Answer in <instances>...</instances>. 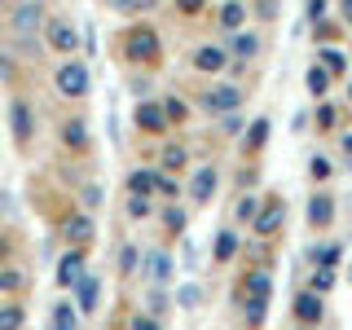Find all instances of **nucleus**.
<instances>
[{
  "mask_svg": "<svg viewBox=\"0 0 352 330\" xmlns=\"http://www.w3.org/2000/svg\"><path fill=\"white\" fill-rule=\"evenodd\" d=\"M58 93H66V97H84L88 93V71H84L80 62L58 66Z\"/></svg>",
  "mask_w": 352,
  "mask_h": 330,
  "instance_id": "f257e3e1",
  "label": "nucleus"
},
{
  "mask_svg": "<svg viewBox=\"0 0 352 330\" xmlns=\"http://www.w3.org/2000/svg\"><path fill=\"white\" fill-rule=\"evenodd\" d=\"M124 49H128V58H137V62L159 58V40H154V31H132V36L124 40Z\"/></svg>",
  "mask_w": 352,
  "mask_h": 330,
  "instance_id": "f03ea898",
  "label": "nucleus"
},
{
  "mask_svg": "<svg viewBox=\"0 0 352 330\" xmlns=\"http://www.w3.org/2000/svg\"><path fill=\"white\" fill-rule=\"evenodd\" d=\"M36 27H40V5L36 0H22V5L14 9V31L27 36V31H36Z\"/></svg>",
  "mask_w": 352,
  "mask_h": 330,
  "instance_id": "7ed1b4c3",
  "label": "nucleus"
},
{
  "mask_svg": "<svg viewBox=\"0 0 352 330\" xmlns=\"http://www.w3.org/2000/svg\"><path fill=\"white\" fill-rule=\"evenodd\" d=\"M49 44L62 53H75V44H80V36H75L71 22H49Z\"/></svg>",
  "mask_w": 352,
  "mask_h": 330,
  "instance_id": "20e7f679",
  "label": "nucleus"
},
{
  "mask_svg": "<svg viewBox=\"0 0 352 330\" xmlns=\"http://www.w3.org/2000/svg\"><path fill=\"white\" fill-rule=\"evenodd\" d=\"M238 102H242V93H238V88H229V84H225V88H212V93L203 97L207 110H234Z\"/></svg>",
  "mask_w": 352,
  "mask_h": 330,
  "instance_id": "39448f33",
  "label": "nucleus"
},
{
  "mask_svg": "<svg viewBox=\"0 0 352 330\" xmlns=\"http://www.w3.org/2000/svg\"><path fill=\"white\" fill-rule=\"evenodd\" d=\"M62 234L71 238V242H88V238H93V220H88V216H71L62 225Z\"/></svg>",
  "mask_w": 352,
  "mask_h": 330,
  "instance_id": "423d86ee",
  "label": "nucleus"
},
{
  "mask_svg": "<svg viewBox=\"0 0 352 330\" xmlns=\"http://www.w3.org/2000/svg\"><path fill=\"white\" fill-rule=\"evenodd\" d=\"M137 124L146 132H163V124H168V115H163L159 106H137Z\"/></svg>",
  "mask_w": 352,
  "mask_h": 330,
  "instance_id": "0eeeda50",
  "label": "nucleus"
},
{
  "mask_svg": "<svg viewBox=\"0 0 352 330\" xmlns=\"http://www.w3.org/2000/svg\"><path fill=\"white\" fill-rule=\"evenodd\" d=\"M212 190H216V172L212 168H203L194 176V185H190V194L198 198V203H207V198H212Z\"/></svg>",
  "mask_w": 352,
  "mask_h": 330,
  "instance_id": "6e6552de",
  "label": "nucleus"
},
{
  "mask_svg": "<svg viewBox=\"0 0 352 330\" xmlns=\"http://www.w3.org/2000/svg\"><path fill=\"white\" fill-rule=\"evenodd\" d=\"M9 115H14V137L27 141L31 137V110L22 106V102H14V106H9Z\"/></svg>",
  "mask_w": 352,
  "mask_h": 330,
  "instance_id": "1a4fd4ad",
  "label": "nucleus"
},
{
  "mask_svg": "<svg viewBox=\"0 0 352 330\" xmlns=\"http://www.w3.org/2000/svg\"><path fill=\"white\" fill-rule=\"evenodd\" d=\"M75 286H80V308H84V313H93V308H97V291H102L97 278H84V273H80V282H75Z\"/></svg>",
  "mask_w": 352,
  "mask_h": 330,
  "instance_id": "9d476101",
  "label": "nucleus"
},
{
  "mask_svg": "<svg viewBox=\"0 0 352 330\" xmlns=\"http://www.w3.org/2000/svg\"><path fill=\"white\" fill-rule=\"evenodd\" d=\"M146 264H150V278H154V282H168V278H172V260L163 256V251H150Z\"/></svg>",
  "mask_w": 352,
  "mask_h": 330,
  "instance_id": "9b49d317",
  "label": "nucleus"
},
{
  "mask_svg": "<svg viewBox=\"0 0 352 330\" xmlns=\"http://www.w3.org/2000/svg\"><path fill=\"white\" fill-rule=\"evenodd\" d=\"M194 66H198V71H220V66H225V53H220V49H198Z\"/></svg>",
  "mask_w": 352,
  "mask_h": 330,
  "instance_id": "f8f14e48",
  "label": "nucleus"
},
{
  "mask_svg": "<svg viewBox=\"0 0 352 330\" xmlns=\"http://www.w3.org/2000/svg\"><path fill=\"white\" fill-rule=\"evenodd\" d=\"M80 256H62V264H58V282L62 286H71V282H80Z\"/></svg>",
  "mask_w": 352,
  "mask_h": 330,
  "instance_id": "ddd939ff",
  "label": "nucleus"
},
{
  "mask_svg": "<svg viewBox=\"0 0 352 330\" xmlns=\"http://www.w3.org/2000/svg\"><path fill=\"white\" fill-rule=\"evenodd\" d=\"M49 322H53V330H75V308L71 304H58Z\"/></svg>",
  "mask_w": 352,
  "mask_h": 330,
  "instance_id": "4468645a",
  "label": "nucleus"
},
{
  "mask_svg": "<svg viewBox=\"0 0 352 330\" xmlns=\"http://www.w3.org/2000/svg\"><path fill=\"white\" fill-rule=\"evenodd\" d=\"M242 18H247V9H242V5H225V14H220V27H225V31H238Z\"/></svg>",
  "mask_w": 352,
  "mask_h": 330,
  "instance_id": "2eb2a0df",
  "label": "nucleus"
},
{
  "mask_svg": "<svg viewBox=\"0 0 352 330\" xmlns=\"http://www.w3.org/2000/svg\"><path fill=\"white\" fill-rule=\"evenodd\" d=\"M308 220H313V225H326V220H330V203H326V198H313V207H308Z\"/></svg>",
  "mask_w": 352,
  "mask_h": 330,
  "instance_id": "dca6fc26",
  "label": "nucleus"
},
{
  "mask_svg": "<svg viewBox=\"0 0 352 330\" xmlns=\"http://www.w3.org/2000/svg\"><path fill=\"white\" fill-rule=\"evenodd\" d=\"M128 185H132V194L146 198V194H150V185H154V176H150V172H132V181H128Z\"/></svg>",
  "mask_w": 352,
  "mask_h": 330,
  "instance_id": "f3484780",
  "label": "nucleus"
},
{
  "mask_svg": "<svg viewBox=\"0 0 352 330\" xmlns=\"http://www.w3.org/2000/svg\"><path fill=\"white\" fill-rule=\"evenodd\" d=\"M278 220H282V203H273V207H269V212H264V216H260V225H256V229H260V234H269V229H273V225H278Z\"/></svg>",
  "mask_w": 352,
  "mask_h": 330,
  "instance_id": "a211bd4d",
  "label": "nucleus"
},
{
  "mask_svg": "<svg viewBox=\"0 0 352 330\" xmlns=\"http://www.w3.org/2000/svg\"><path fill=\"white\" fill-rule=\"evenodd\" d=\"M300 317H304V322L322 317V304H317V295H304V300H300Z\"/></svg>",
  "mask_w": 352,
  "mask_h": 330,
  "instance_id": "6ab92c4d",
  "label": "nucleus"
},
{
  "mask_svg": "<svg viewBox=\"0 0 352 330\" xmlns=\"http://www.w3.org/2000/svg\"><path fill=\"white\" fill-rule=\"evenodd\" d=\"M0 326H18V330H22V308H18V304L0 308Z\"/></svg>",
  "mask_w": 352,
  "mask_h": 330,
  "instance_id": "aec40b11",
  "label": "nucleus"
},
{
  "mask_svg": "<svg viewBox=\"0 0 352 330\" xmlns=\"http://www.w3.org/2000/svg\"><path fill=\"white\" fill-rule=\"evenodd\" d=\"M256 49H260V40H256V36H238V40H234V53H242V58H251Z\"/></svg>",
  "mask_w": 352,
  "mask_h": 330,
  "instance_id": "412c9836",
  "label": "nucleus"
},
{
  "mask_svg": "<svg viewBox=\"0 0 352 330\" xmlns=\"http://www.w3.org/2000/svg\"><path fill=\"white\" fill-rule=\"evenodd\" d=\"M198 300H203V291H198V286H181V295H176V304H185V308H194Z\"/></svg>",
  "mask_w": 352,
  "mask_h": 330,
  "instance_id": "4be33fe9",
  "label": "nucleus"
},
{
  "mask_svg": "<svg viewBox=\"0 0 352 330\" xmlns=\"http://www.w3.org/2000/svg\"><path fill=\"white\" fill-rule=\"evenodd\" d=\"M326 84H330V80H326V71H317V66H313V71H308V88L322 97V93H326Z\"/></svg>",
  "mask_w": 352,
  "mask_h": 330,
  "instance_id": "5701e85b",
  "label": "nucleus"
},
{
  "mask_svg": "<svg viewBox=\"0 0 352 330\" xmlns=\"http://www.w3.org/2000/svg\"><path fill=\"white\" fill-rule=\"evenodd\" d=\"M110 9H150L154 0H106Z\"/></svg>",
  "mask_w": 352,
  "mask_h": 330,
  "instance_id": "b1692460",
  "label": "nucleus"
},
{
  "mask_svg": "<svg viewBox=\"0 0 352 330\" xmlns=\"http://www.w3.org/2000/svg\"><path fill=\"white\" fill-rule=\"evenodd\" d=\"M66 141H71V146H84V124H80V119L66 124Z\"/></svg>",
  "mask_w": 352,
  "mask_h": 330,
  "instance_id": "393cba45",
  "label": "nucleus"
},
{
  "mask_svg": "<svg viewBox=\"0 0 352 330\" xmlns=\"http://www.w3.org/2000/svg\"><path fill=\"white\" fill-rule=\"evenodd\" d=\"M322 62L330 66V71H344V53H339V49H326V53H322Z\"/></svg>",
  "mask_w": 352,
  "mask_h": 330,
  "instance_id": "a878e982",
  "label": "nucleus"
},
{
  "mask_svg": "<svg viewBox=\"0 0 352 330\" xmlns=\"http://www.w3.org/2000/svg\"><path fill=\"white\" fill-rule=\"evenodd\" d=\"M216 256H220V260H229V256H234V234H225V238L216 242Z\"/></svg>",
  "mask_w": 352,
  "mask_h": 330,
  "instance_id": "bb28decb",
  "label": "nucleus"
},
{
  "mask_svg": "<svg viewBox=\"0 0 352 330\" xmlns=\"http://www.w3.org/2000/svg\"><path fill=\"white\" fill-rule=\"evenodd\" d=\"M119 264H124V273H128V269H137V251H132V247H124V256H119Z\"/></svg>",
  "mask_w": 352,
  "mask_h": 330,
  "instance_id": "cd10ccee",
  "label": "nucleus"
},
{
  "mask_svg": "<svg viewBox=\"0 0 352 330\" xmlns=\"http://www.w3.org/2000/svg\"><path fill=\"white\" fill-rule=\"evenodd\" d=\"M128 212H132V216H146V212H150V203L137 194V198H132V207H128Z\"/></svg>",
  "mask_w": 352,
  "mask_h": 330,
  "instance_id": "c85d7f7f",
  "label": "nucleus"
},
{
  "mask_svg": "<svg viewBox=\"0 0 352 330\" xmlns=\"http://www.w3.org/2000/svg\"><path fill=\"white\" fill-rule=\"evenodd\" d=\"M163 163H168V168H181L185 154H181V150H168V154H163Z\"/></svg>",
  "mask_w": 352,
  "mask_h": 330,
  "instance_id": "c756f323",
  "label": "nucleus"
},
{
  "mask_svg": "<svg viewBox=\"0 0 352 330\" xmlns=\"http://www.w3.org/2000/svg\"><path fill=\"white\" fill-rule=\"evenodd\" d=\"M84 203L97 207V203H102V190H97V185H88V190H84Z\"/></svg>",
  "mask_w": 352,
  "mask_h": 330,
  "instance_id": "7c9ffc66",
  "label": "nucleus"
},
{
  "mask_svg": "<svg viewBox=\"0 0 352 330\" xmlns=\"http://www.w3.org/2000/svg\"><path fill=\"white\" fill-rule=\"evenodd\" d=\"M322 9H326V0H308V18H322Z\"/></svg>",
  "mask_w": 352,
  "mask_h": 330,
  "instance_id": "2f4dec72",
  "label": "nucleus"
},
{
  "mask_svg": "<svg viewBox=\"0 0 352 330\" xmlns=\"http://www.w3.org/2000/svg\"><path fill=\"white\" fill-rule=\"evenodd\" d=\"M132 330H159V326H154L150 317H137V322H132Z\"/></svg>",
  "mask_w": 352,
  "mask_h": 330,
  "instance_id": "473e14b6",
  "label": "nucleus"
},
{
  "mask_svg": "<svg viewBox=\"0 0 352 330\" xmlns=\"http://www.w3.org/2000/svg\"><path fill=\"white\" fill-rule=\"evenodd\" d=\"M198 5H203V0H181V9H185V14H194Z\"/></svg>",
  "mask_w": 352,
  "mask_h": 330,
  "instance_id": "72a5a7b5",
  "label": "nucleus"
},
{
  "mask_svg": "<svg viewBox=\"0 0 352 330\" xmlns=\"http://www.w3.org/2000/svg\"><path fill=\"white\" fill-rule=\"evenodd\" d=\"M344 18H348V22H352V0H344Z\"/></svg>",
  "mask_w": 352,
  "mask_h": 330,
  "instance_id": "f704fd0d",
  "label": "nucleus"
},
{
  "mask_svg": "<svg viewBox=\"0 0 352 330\" xmlns=\"http://www.w3.org/2000/svg\"><path fill=\"white\" fill-rule=\"evenodd\" d=\"M344 150H348V154H352V137H344Z\"/></svg>",
  "mask_w": 352,
  "mask_h": 330,
  "instance_id": "c9c22d12",
  "label": "nucleus"
},
{
  "mask_svg": "<svg viewBox=\"0 0 352 330\" xmlns=\"http://www.w3.org/2000/svg\"><path fill=\"white\" fill-rule=\"evenodd\" d=\"M0 330H18V326H0Z\"/></svg>",
  "mask_w": 352,
  "mask_h": 330,
  "instance_id": "e433bc0d",
  "label": "nucleus"
},
{
  "mask_svg": "<svg viewBox=\"0 0 352 330\" xmlns=\"http://www.w3.org/2000/svg\"><path fill=\"white\" fill-rule=\"evenodd\" d=\"M348 97H352V93H348Z\"/></svg>",
  "mask_w": 352,
  "mask_h": 330,
  "instance_id": "4c0bfd02",
  "label": "nucleus"
}]
</instances>
